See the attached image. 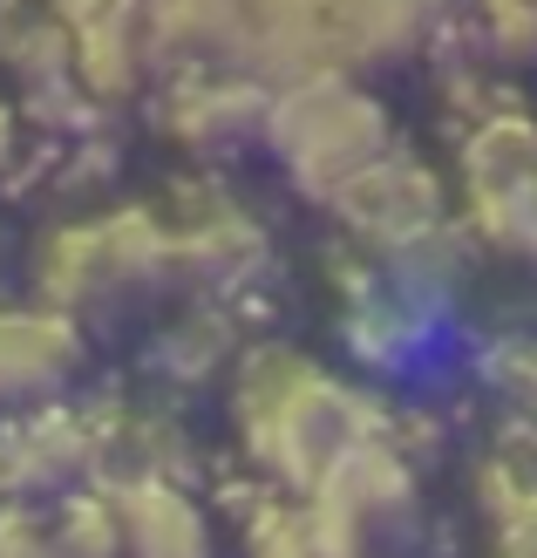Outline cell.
Masks as SVG:
<instances>
[{"label":"cell","mask_w":537,"mask_h":558,"mask_svg":"<svg viewBox=\"0 0 537 558\" xmlns=\"http://www.w3.org/2000/svg\"><path fill=\"white\" fill-rule=\"evenodd\" d=\"M259 144L272 150V163L286 171L300 198L333 205L361 171H375L394 150V123L388 102L354 69H314L266 89Z\"/></svg>","instance_id":"cell-2"},{"label":"cell","mask_w":537,"mask_h":558,"mask_svg":"<svg viewBox=\"0 0 537 558\" xmlns=\"http://www.w3.org/2000/svg\"><path fill=\"white\" fill-rule=\"evenodd\" d=\"M82 368V333L62 306H0V402H48Z\"/></svg>","instance_id":"cell-9"},{"label":"cell","mask_w":537,"mask_h":558,"mask_svg":"<svg viewBox=\"0 0 537 558\" xmlns=\"http://www.w3.org/2000/svg\"><path fill=\"white\" fill-rule=\"evenodd\" d=\"M117 532H123V558H211V532H205V511L191 497L144 470V477L117 484Z\"/></svg>","instance_id":"cell-11"},{"label":"cell","mask_w":537,"mask_h":558,"mask_svg":"<svg viewBox=\"0 0 537 558\" xmlns=\"http://www.w3.org/2000/svg\"><path fill=\"white\" fill-rule=\"evenodd\" d=\"M259 123H266V82L245 69H178L171 96H163V130L205 157L259 136Z\"/></svg>","instance_id":"cell-8"},{"label":"cell","mask_w":537,"mask_h":558,"mask_svg":"<svg viewBox=\"0 0 537 558\" xmlns=\"http://www.w3.org/2000/svg\"><path fill=\"white\" fill-rule=\"evenodd\" d=\"M484 524H490V558H537V477H524L511 463H490Z\"/></svg>","instance_id":"cell-15"},{"label":"cell","mask_w":537,"mask_h":558,"mask_svg":"<svg viewBox=\"0 0 537 558\" xmlns=\"http://www.w3.org/2000/svg\"><path fill=\"white\" fill-rule=\"evenodd\" d=\"M8 144H14V117L0 109V157H8Z\"/></svg>","instance_id":"cell-17"},{"label":"cell","mask_w":537,"mask_h":558,"mask_svg":"<svg viewBox=\"0 0 537 558\" xmlns=\"http://www.w3.org/2000/svg\"><path fill=\"white\" fill-rule=\"evenodd\" d=\"M341 320H347V341H354V354L367 361V368H402V361H415V348L429 341L422 287L415 279H394V272H375L367 287H354Z\"/></svg>","instance_id":"cell-13"},{"label":"cell","mask_w":537,"mask_h":558,"mask_svg":"<svg viewBox=\"0 0 537 558\" xmlns=\"http://www.w3.org/2000/svg\"><path fill=\"white\" fill-rule=\"evenodd\" d=\"M245 558H367L354 538H341L333 524L306 505V497H266L245 518Z\"/></svg>","instance_id":"cell-14"},{"label":"cell","mask_w":537,"mask_h":558,"mask_svg":"<svg viewBox=\"0 0 537 558\" xmlns=\"http://www.w3.org/2000/svg\"><path fill=\"white\" fill-rule=\"evenodd\" d=\"M469 27L484 54L537 69V0H469Z\"/></svg>","instance_id":"cell-16"},{"label":"cell","mask_w":537,"mask_h":558,"mask_svg":"<svg viewBox=\"0 0 537 558\" xmlns=\"http://www.w3.org/2000/svg\"><path fill=\"white\" fill-rule=\"evenodd\" d=\"M327 211L341 218L347 239L394 279L429 287V279L456 259V198H449L442 178L422 171L402 144H394L375 171H361Z\"/></svg>","instance_id":"cell-3"},{"label":"cell","mask_w":537,"mask_h":558,"mask_svg":"<svg viewBox=\"0 0 537 558\" xmlns=\"http://www.w3.org/2000/svg\"><path fill=\"white\" fill-rule=\"evenodd\" d=\"M163 218V211H157ZM171 232V253H178V272H197V279H239L252 259H259V226L224 198V191H184L178 211L163 218Z\"/></svg>","instance_id":"cell-12"},{"label":"cell","mask_w":537,"mask_h":558,"mask_svg":"<svg viewBox=\"0 0 537 558\" xmlns=\"http://www.w3.org/2000/svg\"><path fill=\"white\" fill-rule=\"evenodd\" d=\"M178 272L171 232H163L157 211H109L89 218V226H69L48 239L41 253V287L62 314H82V306H117L136 300L144 287Z\"/></svg>","instance_id":"cell-5"},{"label":"cell","mask_w":537,"mask_h":558,"mask_svg":"<svg viewBox=\"0 0 537 558\" xmlns=\"http://www.w3.org/2000/svg\"><path fill=\"white\" fill-rule=\"evenodd\" d=\"M232 423H239L245 457L286 497H306L354 442L388 429L381 409L354 381L327 375L320 361H306L293 348H259V354L239 361Z\"/></svg>","instance_id":"cell-1"},{"label":"cell","mask_w":537,"mask_h":558,"mask_svg":"<svg viewBox=\"0 0 537 558\" xmlns=\"http://www.w3.org/2000/svg\"><path fill=\"white\" fill-rule=\"evenodd\" d=\"M463 0H333V69H381L429 48Z\"/></svg>","instance_id":"cell-10"},{"label":"cell","mask_w":537,"mask_h":558,"mask_svg":"<svg viewBox=\"0 0 537 558\" xmlns=\"http://www.w3.org/2000/svg\"><path fill=\"white\" fill-rule=\"evenodd\" d=\"M456 218L490 253L537 266V117L484 109L456 144Z\"/></svg>","instance_id":"cell-4"},{"label":"cell","mask_w":537,"mask_h":558,"mask_svg":"<svg viewBox=\"0 0 537 558\" xmlns=\"http://www.w3.org/2000/svg\"><path fill=\"white\" fill-rule=\"evenodd\" d=\"M306 505H314L341 538H354L361 551H375L415 518V470L402 457V442L381 429V436L354 442V450L306 490Z\"/></svg>","instance_id":"cell-6"},{"label":"cell","mask_w":537,"mask_h":558,"mask_svg":"<svg viewBox=\"0 0 537 558\" xmlns=\"http://www.w3.org/2000/svg\"><path fill=\"white\" fill-rule=\"evenodd\" d=\"M232 62L266 89L333 69V0H232Z\"/></svg>","instance_id":"cell-7"}]
</instances>
